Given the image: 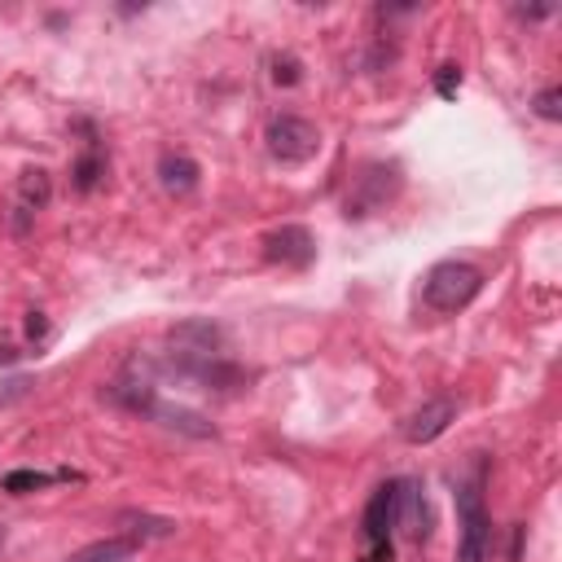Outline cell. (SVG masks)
Segmentation results:
<instances>
[{"mask_svg":"<svg viewBox=\"0 0 562 562\" xmlns=\"http://www.w3.org/2000/svg\"><path fill=\"white\" fill-rule=\"evenodd\" d=\"M479 290H483V268L470 263V259H439V263L426 272V281H422V299H426V307L439 312V316L465 312V307L479 299Z\"/></svg>","mask_w":562,"mask_h":562,"instance_id":"cell-1","label":"cell"},{"mask_svg":"<svg viewBox=\"0 0 562 562\" xmlns=\"http://www.w3.org/2000/svg\"><path fill=\"white\" fill-rule=\"evenodd\" d=\"M457 562H487L492 549V518L483 505V470H474L465 483H457Z\"/></svg>","mask_w":562,"mask_h":562,"instance_id":"cell-2","label":"cell"},{"mask_svg":"<svg viewBox=\"0 0 562 562\" xmlns=\"http://www.w3.org/2000/svg\"><path fill=\"white\" fill-rule=\"evenodd\" d=\"M263 145H268V154L277 162L303 167V162H312L321 154V132L303 114H272L268 127H263Z\"/></svg>","mask_w":562,"mask_h":562,"instance_id":"cell-3","label":"cell"},{"mask_svg":"<svg viewBox=\"0 0 562 562\" xmlns=\"http://www.w3.org/2000/svg\"><path fill=\"white\" fill-rule=\"evenodd\" d=\"M395 509H400V479H386L360 518V540H364V562H391V531H395Z\"/></svg>","mask_w":562,"mask_h":562,"instance_id":"cell-4","label":"cell"},{"mask_svg":"<svg viewBox=\"0 0 562 562\" xmlns=\"http://www.w3.org/2000/svg\"><path fill=\"white\" fill-rule=\"evenodd\" d=\"M400 189V167L395 162H364L356 176H351V193L342 202V215L347 220H364L373 211H382Z\"/></svg>","mask_w":562,"mask_h":562,"instance_id":"cell-5","label":"cell"},{"mask_svg":"<svg viewBox=\"0 0 562 562\" xmlns=\"http://www.w3.org/2000/svg\"><path fill=\"white\" fill-rule=\"evenodd\" d=\"M263 259L281 263V268H312L316 259V237L307 224H281L272 233H263Z\"/></svg>","mask_w":562,"mask_h":562,"instance_id":"cell-6","label":"cell"},{"mask_svg":"<svg viewBox=\"0 0 562 562\" xmlns=\"http://www.w3.org/2000/svg\"><path fill=\"white\" fill-rule=\"evenodd\" d=\"M48 198H53L48 171H44V167H26V171L18 176V193H13V233H18V237L31 233L35 215L48 206Z\"/></svg>","mask_w":562,"mask_h":562,"instance_id":"cell-7","label":"cell"},{"mask_svg":"<svg viewBox=\"0 0 562 562\" xmlns=\"http://www.w3.org/2000/svg\"><path fill=\"white\" fill-rule=\"evenodd\" d=\"M452 422H457V400L435 395V400H426L422 408H413L400 422V435H404V443H435Z\"/></svg>","mask_w":562,"mask_h":562,"instance_id":"cell-8","label":"cell"},{"mask_svg":"<svg viewBox=\"0 0 562 562\" xmlns=\"http://www.w3.org/2000/svg\"><path fill=\"white\" fill-rule=\"evenodd\" d=\"M162 356H224V329L211 321H180L167 329Z\"/></svg>","mask_w":562,"mask_h":562,"instance_id":"cell-9","label":"cell"},{"mask_svg":"<svg viewBox=\"0 0 562 562\" xmlns=\"http://www.w3.org/2000/svg\"><path fill=\"white\" fill-rule=\"evenodd\" d=\"M75 127L83 132V149H79V158L70 167V176H75L70 184H75V193H92L101 184V176H105V145H101V136H97V127L88 119H79Z\"/></svg>","mask_w":562,"mask_h":562,"instance_id":"cell-10","label":"cell"},{"mask_svg":"<svg viewBox=\"0 0 562 562\" xmlns=\"http://www.w3.org/2000/svg\"><path fill=\"white\" fill-rule=\"evenodd\" d=\"M395 527L408 540H426L430 536V505H426V487L417 479H400V509H395Z\"/></svg>","mask_w":562,"mask_h":562,"instance_id":"cell-11","label":"cell"},{"mask_svg":"<svg viewBox=\"0 0 562 562\" xmlns=\"http://www.w3.org/2000/svg\"><path fill=\"white\" fill-rule=\"evenodd\" d=\"M149 422H158V426H167V430H180V435H189V439H215V435H220V430L211 426V417H206V413L184 408V404H167V400H158V404H154Z\"/></svg>","mask_w":562,"mask_h":562,"instance_id":"cell-12","label":"cell"},{"mask_svg":"<svg viewBox=\"0 0 562 562\" xmlns=\"http://www.w3.org/2000/svg\"><path fill=\"white\" fill-rule=\"evenodd\" d=\"M198 180H202V167H198L189 154L167 149V154L158 158V184H162L171 198H189V193L198 189Z\"/></svg>","mask_w":562,"mask_h":562,"instance_id":"cell-13","label":"cell"},{"mask_svg":"<svg viewBox=\"0 0 562 562\" xmlns=\"http://www.w3.org/2000/svg\"><path fill=\"white\" fill-rule=\"evenodd\" d=\"M140 553V540L132 536H105V540H92L83 549H75L66 562H136Z\"/></svg>","mask_w":562,"mask_h":562,"instance_id":"cell-14","label":"cell"},{"mask_svg":"<svg viewBox=\"0 0 562 562\" xmlns=\"http://www.w3.org/2000/svg\"><path fill=\"white\" fill-rule=\"evenodd\" d=\"M57 479H79V474H75V470H57V474H44V470H9V474H4V492L26 496V492L48 487V483H57Z\"/></svg>","mask_w":562,"mask_h":562,"instance_id":"cell-15","label":"cell"},{"mask_svg":"<svg viewBox=\"0 0 562 562\" xmlns=\"http://www.w3.org/2000/svg\"><path fill=\"white\" fill-rule=\"evenodd\" d=\"M119 522H132V527L123 531V536H132V540H154V536H171V531H176L171 518H154V514H136V509H123Z\"/></svg>","mask_w":562,"mask_h":562,"instance_id":"cell-16","label":"cell"},{"mask_svg":"<svg viewBox=\"0 0 562 562\" xmlns=\"http://www.w3.org/2000/svg\"><path fill=\"white\" fill-rule=\"evenodd\" d=\"M268 66H272L268 75H272V83H277V88H294V83H299V70H303V66H299V57H294V53H272V61H268Z\"/></svg>","mask_w":562,"mask_h":562,"instance_id":"cell-17","label":"cell"},{"mask_svg":"<svg viewBox=\"0 0 562 562\" xmlns=\"http://www.w3.org/2000/svg\"><path fill=\"white\" fill-rule=\"evenodd\" d=\"M31 391H35V378H22V373H13V378H0V404L26 400Z\"/></svg>","mask_w":562,"mask_h":562,"instance_id":"cell-18","label":"cell"},{"mask_svg":"<svg viewBox=\"0 0 562 562\" xmlns=\"http://www.w3.org/2000/svg\"><path fill=\"white\" fill-rule=\"evenodd\" d=\"M457 88H461V66L443 61V66L435 70V92H439V97H457Z\"/></svg>","mask_w":562,"mask_h":562,"instance_id":"cell-19","label":"cell"},{"mask_svg":"<svg viewBox=\"0 0 562 562\" xmlns=\"http://www.w3.org/2000/svg\"><path fill=\"white\" fill-rule=\"evenodd\" d=\"M558 101H562L558 88H540V92H536V114L549 119V123H558V119H562V105H558Z\"/></svg>","mask_w":562,"mask_h":562,"instance_id":"cell-20","label":"cell"},{"mask_svg":"<svg viewBox=\"0 0 562 562\" xmlns=\"http://www.w3.org/2000/svg\"><path fill=\"white\" fill-rule=\"evenodd\" d=\"M26 338H31V342H44V338H48V321H44V312H31V316H26Z\"/></svg>","mask_w":562,"mask_h":562,"instance_id":"cell-21","label":"cell"},{"mask_svg":"<svg viewBox=\"0 0 562 562\" xmlns=\"http://www.w3.org/2000/svg\"><path fill=\"white\" fill-rule=\"evenodd\" d=\"M18 356H22V351H18V347H9V342H0V364H13V360H18Z\"/></svg>","mask_w":562,"mask_h":562,"instance_id":"cell-22","label":"cell"},{"mask_svg":"<svg viewBox=\"0 0 562 562\" xmlns=\"http://www.w3.org/2000/svg\"><path fill=\"white\" fill-rule=\"evenodd\" d=\"M0 549H4V527H0Z\"/></svg>","mask_w":562,"mask_h":562,"instance_id":"cell-23","label":"cell"}]
</instances>
